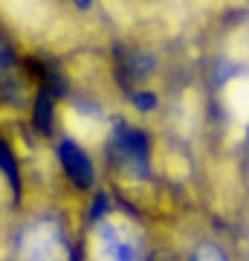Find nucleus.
<instances>
[{"label": "nucleus", "mask_w": 249, "mask_h": 261, "mask_svg": "<svg viewBox=\"0 0 249 261\" xmlns=\"http://www.w3.org/2000/svg\"><path fill=\"white\" fill-rule=\"evenodd\" d=\"M0 174L6 177L12 189V197H15V203L20 200V166H18V157H15V151L12 145L3 137H0Z\"/></svg>", "instance_id": "obj_3"}, {"label": "nucleus", "mask_w": 249, "mask_h": 261, "mask_svg": "<svg viewBox=\"0 0 249 261\" xmlns=\"http://www.w3.org/2000/svg\"><path fill=\"white\" fill-rule=\"evenodd\" d=\"M188 261H229V255H226V250H223L220 244L203 241L197 250L191 252V258H188Z\"/></svg>", "instance_id": "obj_5"}, {"label": "nucleus", "mask_w": 249, "mask_h": 261, "mask_svg": "<svg viewBox=\"0 0 249 261\" xmlns=\"http://www.w3.org/2000/svg\"><path fill=\"white\" fill-rule=\"evenodd\" d=\"M96 241H99V255H102V261H139L142 258L136 238L125 226L102 224L99 232H96Z\"/></svg>", "instance_id": "obj_1"}, {"label": "nucleus", "mask_w": 249, "mask_h": 261, "mask_svg": "<svg viewBox=\"0 0 249 261\" xmlns=\"http://www.w3.org/2000/svg\"><path fill=\"white\" fill-rule=\"evenodd\" d=\"M73 3H75V6H78V9H87V6H90L93 0H73Z\"/></svg>", "instance_id": "obj_6"}, {"label": "nucleus", "mask_w": 249, "mask_h": 261, "mask_svg": "<svg viewBox=\"0 0 249 261\" xmlns=\"http://www.w3.org/2000/svg\"><path fill=\"white\" fill-rule=\"evenodd\" d=\"M32 125H35L44 137L52 134V125H56V105H52V96L41 90L32 102Z\"/></svg>", "instance_id": "obj_4"}, {"label": "nucleus", "mask_w": 249, "mask_h": 261, "mask_svg": "<svg viewBox=\"0 0 249 261\" xmlns=\"http://www.w3.org/2000/svg\"><path fill=\"white\" fill-rule=\"evenodd\" d=\"M58 160L64 166L67 177L73 180L78 189H90L93 183V163L90 157L84 154V148L73 140H61L58 142Z\"/></svg>", "instance_id": "obj_2"}]
</instances>
